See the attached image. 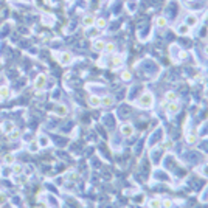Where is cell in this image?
<instances>
[{
  "label": "cell",
  "mask_w": 208,
  "mask_h": 208,
  "mask_svg": "<svg viewBox=\"0 0 208 208\" xmlns=\"http://www.w3.org/2000/svg\"><path fill=\"white\" fill-rule=\"evenodd\" d=\"M45 84H47V76H45L43 73L37 75V78L34 79V89H37V90H42V89L45 87Z\"/></svg>",
  "instance_id": "7a4b0ae2"
},
{
  "label": "cell",
  "mask_w": 208,
  "mask_h": 208,
  "mask_svg": "<svg viewBox=\"0 0 208 208\" xmlns=\"http://www.w3.org/2000/svg\"><path fill=\"white\" fill-rule=\"evenodd\" d=\"M3 163L6 165V166H11L13 163H14V155L13 154H6V155H3Z\"/></svg>",
  "instance_id": "4fadbf2b"
},
{
  "label": "cell",
  "mask_w": 208,
  "mask_h": 208,
  "mask_svg": "<svg viewBox=\"0 0 208 208\" xmlns=\"http://www.w3.org/2000/svg\"><path fill=\"white\" fill-rule=\"evenodd\" d=\"M72 61H73V55H72L70 51H62V53L59 55V62H61L62 65L72 64Z\"/></svg>",
  "instance_id": "6da1fadb"
},
{
  "label": "cell",
  "mask_w": 208,
  "mask_h": 208,
  "mask_svg": "<svg viewBox=\"0 0 208 208\" xmlns=\"http://www.w3.org/2000/svg\"><path fill=\"white\" fill-rule=\"evenodd\" d=\"M55 113L59 115V117H65V115H67V107L62 106V104H58V106L55 107Z\"/></svg>",
  "instance_id": "8fae6325"
},
{
  "label": "cell",
  "mask_w": 208,
  "mask_h": 208,
  "mask_svg": "<svg viewBox=\"0 0 208 208\" xmlns=\"http://www.w3.org/2000/svg\"><path fill=\"white\" fill-rule=\"evenodd\" d=\"M112 104H113V98H112V96H104V98H101V106L110 107Z\"/></svg>",
  "instance_id": "9a60e30c"
},
{
  "label": "cell",
  "mask_w": 208,
  "mask_h": 208,
  "mask_svg": "<svg viewBox=\"0 0 208 208\" xmlns=\"http://www.w3.org/2000/svg\"><path fill=\"white\" fill-rule=\"evenodd\" d=\"M112 64H113V67H120V65L123 64V56H121V55H118V56H113Z\"/></svg>",
  "instance_id": "ac0fdd59"
},
{
  "label": "cell",
  "mask_w": 208,
  "mask_h": 208,
  "mask_svg": "<svg viewBox=\"0 0 208 208\" xmlns=\"http://www.w3.org/2000/svg\"><path fill=\"white\" fill-rule=\"evenodd\" d=\"M188 2H193V0H188Z\"/></svg>",
  "instance_id": "1f68e13d"
},
{
  "label": "cell",
  "mask_w": 208,
  "mask_h": 208,
  "mask_svg": "<svg viewBox=\"0 0 208 208\" xmlns=\"http://www.w3.org/2000/svg\"><path fill=\"white\" fill-rule=\"evenodd\" d=\"M104 51H106V53H113V51H115V43H112V42L106 43V47H104Z\"/></svg>",
  "instance_id": "7402d4cb"
},
{
  "label": "cell",
  "mask_w": 208,
  "mask_h": 208,
  "mask_svg": "<svg viewBox=\"0 0 208 208\" xmlns=\"http://www.w3.org/2000/svg\"><path fill=\"white\" fill-rule=\"evenodd\" d=\"M165 100H166V101H169V103H172V101H176V100H177V95L174 93V92H168V93L165 95Z\"/></svg>",
  "instance_id": "44dd1931"
},
{
  "label": "cell",
  "mask_w": 208,
  "mask_h": 208,
  "mask_svg": "<svg viewBox=\"0 0 208 208\" xmlns=\"http://www.w3.org/2000/svg\"><path fill=\"white\" fill-rule=\"evenodd\" d=\"M0 67H2V64H0Z\"/></svg>",
  "instance_id": "d6a6232c"
},
{
  "label": "cell",
  "mask_w": 208,
  "mask_h": 208,
  "mask_svg": "<svg viewBox=\"0 0 208 208\" xmlns=\"http://www.w3.org/2000/svg\"><path fill=\"white\" fill-rule=\"evenodd\" d=\"M161 205H163V206H165V208H169V206H171V205H172V202H171V200H169V199H165V200H163V202H161Z\"/></svg>",
  "instance_id": "4316f807"
},
{
  "label": "cell",
  "mask_w": 208,
  "mask_h": 208,
  "mask_svg": "<svg viewBox=\"0 0 208 208\" xmlns=\"http://www.w3.org/2000/svg\"><path fill=\"white\" fill-rule=\"evenodd\" d=\"M196 22H197V19H196L194 16H190V17H188V24H191V25H194V24H196Z\"/></svg>",
  "instance_id": "f1b7e54d"
},
{
  "label": "cell",
  "mask_w": 208,
  "mask_h": 208,
  "mask_svg": "<svg viewBox=\"0 0 208 208\" xmlns=\"http://www.w3.org/2000/svg\"><path fill=\"white\" fill-rule=\"evenodd\" d=\"M104 47H106V42L103 39H95L93 43H92V48L95 51H104Z\"/></svg>",
  "instance_id": "5b68a950"
},
{
  "label": "cell",
  "mask_w": 208,
  "mask_h": 208,
  "mask_svg": "<svg viewBox=\"0 0 208 208\" xmlns=\"http://www.w3.org/2000/svg\"><path fill=\"white\" fill-rule=\"evenodd\" d=\"M37 143H39V146H43V148L50 145V142L47 140V137H45V135H40V137L37 138Z\"/></svg>",
  "instance_id": "e0dca14e"
},
{
  "label": "cell",
  "mask_w": 208,
  "mask_h": 208,
  "mask_svg": "<svg viewBox=\"0 0 208 208\" xmlns=\"http://www.w3.org/2000/svg\"><path fill=\"white\" fill-rule=\"evenodd\" d=\"M138 104H140L142 107H151L152 106V95L151 93H143Z\"/></svg>",
  "instance_id": "3957f363"
},
{
  "label": "cell",
  "mask_w": 208,
  "mask_h": 208,
  "mask_svg": "<svg viewBox=\"0 0 208 208\" xmlns=\"http://www.w3.org/2000/svg\"><path fill=\"white\" fill-rule=\"evenodd\" d=\"M190 30H191V27H188V25H180V27L177 28V33H179V34H188Z\"/></svg>",
  "instance_id": "d6986e66"
},
{
  "label": "cell",
  "mask_w": 208,
  "mask_h": 208,
  "mask_svg": "<svg viewBox=\"0 0 208 208\" xmlns=\"http://www.w3.org/2000/svg\"><path fill=\"white\" fill-rule=\"evenodd\" d=\"M95 20H96V19H95L93 14H87V16H84V19H82V25L87 27V28H89V27H93V25H95Z\"/></svg>",
  "instance_id": "8992f818"
},
{
  "label": "cell",
  "mask_w": 208,
  "mask_h": 208,
  "mask_svg": "<svg viewBox=\"0 0 208 208\" xmlns=\"http://www.w3.org/2000/svg\"><path fill=\"white\" fill-rule=\"evenodd\" d=\"M149 208H161V202L158 199H154L149 202Z\"/></svg>",
  "instance_id": "cb8c5ba5"
},
{
  "label": "cell",
  "mask_w": 208,
  "mask_h": 208,
  "mask_svg": "<svg viewBox=\"0 0 208 208\" xmlns=\"http://www.w3.org/2000/svg\"><path fill=\"white\" fill-rule=\"evenodd\" d=\"M106 24H107V22H106L103 17L95 20V25H96V28H98V30H103V28H106Z\"/></svg>",
  "instance_id": "ffe728a7"
},
{
  "label": "cell",
  "mask_w": 208,
  "mask_h": 208,
  "mask_svg": "<svg viewBox=\"0 0 208 208\" xmlns=\"http://www.w3.org/2000/svg\"><path fill=\"white\" fill-rule=\"evenodd\" d=\"M196 140H197V138H196V135H194V134H190V135L187 137V142H188L190 145H194V143H196Z\"/></svg>",
  "instance_id": "484cf974"
},
{
  "label": "cell",
  "mask_w": 208,
  "mask_h": 208,
  "mask_svg": "<svg viewBox=\"0 0 208 208\" xmlns=\"http://www.w3.org/2000/svg\"><path fill=\"white\" fill-rule=\"evenodd\" d=\"M205 50H206V55H208V47H206V48H205Z\"/></svg>",
  "instance_id": "4dcf8cb0"
},
{
  "label": "cell",
  "mask_w": 208,
  "mask_h": 208,
  "mask_svg": "<svg viewBox=\"0 0 208 208\" xmlns=\"http://www.w3.org/2000/svg\"><path fill=\"white\" fill-rule=\"evenodd\" d=\"M20 135H22V132H20L19 129H14L13 132H9V134H8V137L11 138V140H19Z\"/></svg>",
  "instance_id": "2e32d148"
},
{
  "label": "cell",
  "mask_w": 208,
  "mask_h": 208,
  "mask_svg": "<svg viewBox=\"0 0 208 208\" xmlns=\"http://www.w3.org/2000/svg\"><path fill=\"white\" fill-rule=\"evenodd\" d=\"M65 180H68V182H75V180H78V176H76L75 172H67V174H65Z\"/></svg>",
  "instance_id": "603a6c76"
},
{
  "label": "cell",
  "mask_w": 208,
  "mask_h": 208,
  "mask_svg": "<svg viewBox=\"0 0 208 208\" xmlns=\"http://www.w3.org/2000/svg\"><path fill=\"white\" fill-rule=\"evenodd\" d=\"M89 104H90V107H100L101 106V98L96 96V95H92L89 98Z\"/></svg>",
  "instance_id": "52a82bcc"
},
{
  "label": "cell",
  "mask_w": 208,
  "mask_h": 208,
  "mask_svg": "<svg viewBox=\"0 0 208 208\" xmlns=\"http://www.w3.org/2000/svg\"><path fill=\"white\" fill-rule=\"evenodd\" d=\"M121 134L124 137H130V135H134V127L130 124H123L121 126Z\"/></svg>",
  "instance_id": "9c48e42d"
},
{
  "label": "cell",
  "mask_w": 208,
  "mask_h": 208,
  "mask_svg": "<svg viewBox=\"0 0 208 208\" xmlns=\"http://www.w3.org/2000/svg\"><path fill=\"white\" fill-rule=\"evenodd\" d=\"M5 200H6V196L5 194H0V203H3Z\"/></svg>",
  "instance_id": "f546056e"
},
{
  "label": "cell",
  "mask_w": 208,
  "mask_h": 208,
  "mask_svg": "<svg viewBox=\"0 0 208 208\" xmlns=\"http://www.w3.org/2000/svg\"><path fill=\"white\" fill-rule=\"evenodd\" d=\"M39 148H40V146H39L37 140H31V142H30V145H28V151H30V152H33V154H34V152H37V151H39Z\"/></svg>",
  "instance_id": "7c38bea8"
},
{
  "label": "cell",
  "mask_w": 208,
  "mask_h": 208,
  "mask_svg": "<svg viewBox=\"0 0 208 208\" xmlns=\"http://www.w3.org/2000/svg\"><path fill=\"white\" fill-rule=\"evenodd\" d=\"M11 171L14 176H20L22 172H24V165H20V163H13L11 165Z\"/></svg>",
  "instance_id": "ba28073f"
},
{
  "label": "cell",
  "mask_w": 208,
  "mask_h": 208,
  "mask_svg": "<svg viewBox=\"0 0 208 208\" xmlns=\"http://www.w3.org/2000/svg\"><path fill=\"white\" fill-rule=\"evenodd\" d=\"M9 95H11V90H9L8 85H2V87H0V98L6 100V98H9Z\"/></svg>",
  "instance_id": "30bf717a"
},
{
  "label": "cell",
  "mask_w": 208,
  "mask_h": 208,
  "mask_svg": "<svg viewBox=\"0 0 208 208\" xmlns=\"http://www.w3.org/2000/svg\"><path fill=\"white\" fill-rule=\"evenodd\" d=\"M14 129H16V126L13 124V121H3L2 126H0V130H2L3 134H6V135H8L9 132H13Z\"/></svg>",
  "instance_id": "277c9868"
},
{
  "label": "cell",
  "mask_w": 208,
  "mask_h": 208,
  "mask_svg": "<svg viewBox=\"0 0 208 208\" xmlns=\"http://www.w3.org/2000/svg\"><path fill=\"white\" fill-rule=\"evenodd\" d=\"M155 24H157V27H165L166 25V19L165 17H157L155 19Z\"/></svg>",
  "instance_id": "d4e9b609"
},
{
  "label": "cell",
  "mask_w": 208,
  "mask_h": 208,
  "mask_svg": "<svg viewBox=\"0 0 208 208\" xmlns=\"http://www.w3.org/2000/svg\"><path fill=\"white\" fill-rule=\"evenodd\" d=\"M179 107H180L179 103H177V101H172V103L168 104V112H169V113H176V112H179Z\"/></svg>",
  "instance_id": "5bb4252c"
},
{
  "label": "cell",
  "mask_w": 208,
  "mask_h": 208,
  "mask_svg": "<svg viewBox=\"0 0 208 208\" xmlns=\"http://www.w3.org/2000/svg\"><path fill=\"white\" fill-rule=\"evenodd\" d=\"M121 78H123L124 81H129V79H130V73H129V72H123V73H121Z\"/></svg>",
  "instance_id": "83f0119b"
}]
</instances>
